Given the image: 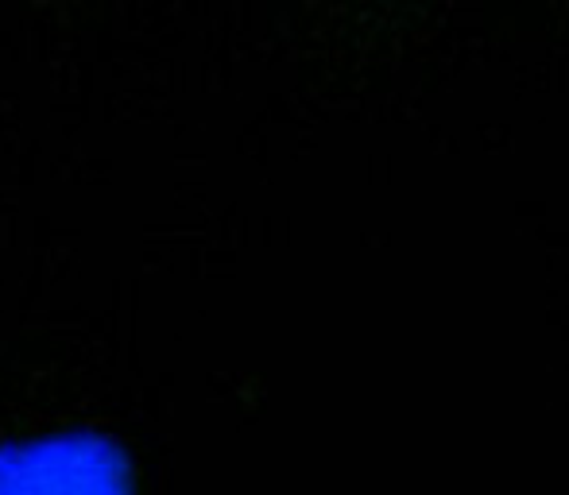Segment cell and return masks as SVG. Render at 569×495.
Instances as JSON below:
<instances>
[{
	"label": "cell",
	"mask_w": 569,
	"mask_h": 495,
	"mask_svg": "<svg viewBox=\"0 0 569 495\" xmlns=\"http://www.w3.org/2000/svg\"><path fill=\"white\" fill-rule=\"evenodd\" d=\"M0 495H132V468L98 434L0 445Z\"/></svg>",
	"instance_id": "1"
}]
</instances>
